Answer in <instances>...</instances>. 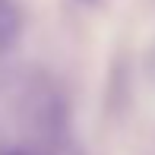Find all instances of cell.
Masks as SVG:
<instances>
[{
	"mask_svg": "<svg viewBox=\"0 0 155 155\" xmlns=\"http://www.w3.org/2000/svg\"><path fill=\"white\" fill-rule=\"evenodd\" d=\"M22 35V10L16 0H0V48H13Z\"/></svg>",
	"mask_w": 155,
	"mask_h": 155,
	"instance_id": "cell-1",
	"label": "cell"
},
{
	"mask_svg": "<svg viewBox=\"0 0 155 155\" xmlns=\"http://www.w3.org/2000/svg\"><path fill=\"white\" fill-rule=\"evenodd\" d=\"M13 155H22V152H13Z\"/></svg>",
	"mask_w": 155,
	"mask_h": 155,
	"instance_id": "cell-2",
	"label": "cell"
}]
</instances>
